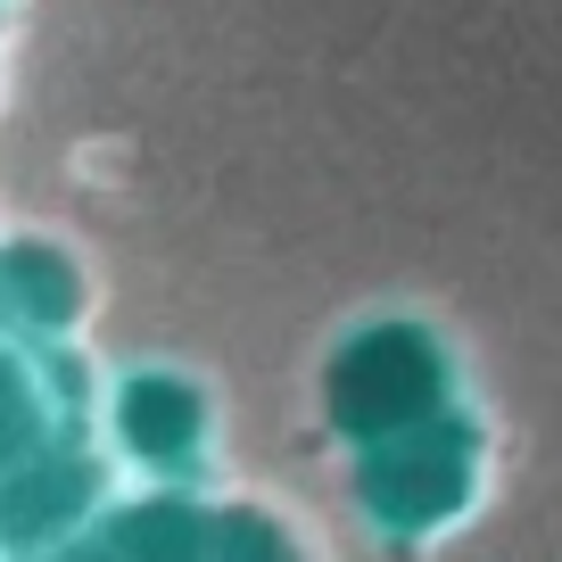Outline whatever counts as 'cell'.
Returning a JSON list of instances; mask_svg holds the SVG:
<instances>
[{
  "label": "cell",
  "mask_w": 562,
  "mask_h": 562,
  "mask_svg": "<svg viewBox=\"0 0 562 562\" xmlns=\"http://www.w3.org/2000/svg\"><path fill=\"white\" fill-rule=\"evenodd\" d=\"M100 505V472L75 447H34L18 472H0V554H50Z\"/></svg>",
  "instance_id": "cell-1"
},
{
  "label": "cell",
  "mask_w": 562,
  "mask_h": 562,
  "mask_svg": "<svg viewBox=\"0 0 562 562\" xmlns=\"http://www.w3.org/2000/svg\"><path fill=\"white\" fill-rule=\"evenodd\" d=\"M83 315V281L50 240H0V323L25 339H58Z\"/></svg>",
  "instance_id": "cell-2"
},
{
  "label": "cell",
  "mask_w": 562,
  "mask_h": 562,
  "mask_svg": "<svg viewBox=\"0 0 562 562\" xmlns=\"http://www.w3.org/2000/svg\"><path fill=\"white\" fill-rule=\"evenodd\" d=\"M116 439H124V456L166 472V463H182L199 447V397L175 372H133L116 389Z\"/></svg>",
  "instance_id": "cell-3"
},
{
  "label": "cell",
  "mask_w": 562,
  "mask_h": 562,
  "mask_svg": "<svg viewBox=\"0 0 562 562\" xmlns=\"http://www.w3.org/2000/svg\"><path fill=\"white\" fill-rule=\"evenodd\" d=\"M34 447H50V422H42V389L25 372L18 348H0V472H18Z\"/></svg>",
  "instance_id": "cell-4"
}]
</instances>
